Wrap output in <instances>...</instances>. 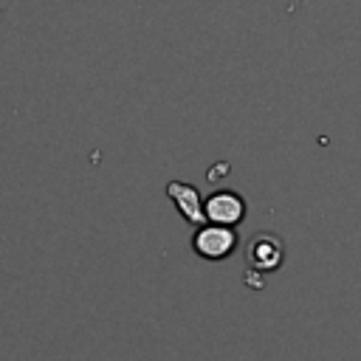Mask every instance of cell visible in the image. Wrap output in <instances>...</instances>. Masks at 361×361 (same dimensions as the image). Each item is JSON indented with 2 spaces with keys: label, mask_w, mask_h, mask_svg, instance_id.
Instances as JSON below:
<instances>
[{
  "label": "cell",
  "mask_w": 361,
  "mask_h": 361,
  "mask_svg": "<svg viewBox=\"0 0 361 361\" xmlns=\"http://www.w3.org/2000/svg\"><path fill=\"white\" fill-rule=\"evenodd\" d=\"M0 14H3V6H0Z\"/></svg>",
  "instance_id": "cell-5"
},
{
  "label": "cell",
  "mask_w": 361,
  "mask_h": 361,
  "mask_svg": "<svg viewBox=\"0 0 361 361\" xmlns=\"http://www.w3.org/2000/svg\"><path fill=\"white\" fill-rule=\"evenodd\" d=\"M248 206H245V197L234 189H217L212 192L206 200H203V214H206V223H217V226H237L243 223Z\"/></svg>",
  "instance_id": "cell-3"
},
{
  "label": "cell",
  "mask_w": 361,
  "mask_h": 361,
  "mask_svg": "<svg viewBox=\"0 0 361 361\" xmlns=\"http://www.w3.org/2000/svg\"><path fill=\"white\" fill-rule=\"evenodd\" d=\"M166 197L175 203L178 214L192 223V226H203L206 223V214H203V197L197 192V186L186 183V180H169L166 183Z\"/></svg>",
  "instance_id": "cell-4"
},
{
  "label": "cell",
  "mask_w": 361,
  "mask_h": 361,
  "mask_svg": "<svg viewBox=\"0 0 361 361\" xmlns=\"http://www.w3.org/2000/svg\"><path fill=\"white\" fill-rule=\"evenodd\" d=\"M282 262H285V243L271 231L254 234L248 240V248H245V268H248L245 282L259 288L254 276L257 274H274V271H279Z\"/></svg>",
  "instance_id": "cell-1"
},
{
  "label": "cell",
  "mask_w": 361,
  "mask_h": 361,
  "mask_svg": "<svg viewBox=\"0 0 361 361\" xmlns=\"http://www.w3.org/2000/svg\"><path fill=\"white\" fill-rule=\"evenodd\" d=\"M240 245V237L231 226H217V223H203L192 234V251L209 262H220L231 257Z\"/></svg>",
  "instance_id": "cell-2"
}]
</instances>
